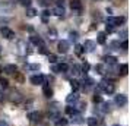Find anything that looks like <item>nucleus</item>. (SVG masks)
I'll return each mask as SVG.
<instances>
[{"label":"nucleus","instance_id":"obj_21","mask_svg":"<svg viewBox=\"0 0 130 126\" xmlns=\"http://www.w3.org/2000/svg\"><path fill=\"white\" fill-rule=\"evenodd\" d=\"M72 122H73V123H83V120H82V116H80V114H73V116H72Z\"/></svg>","mask_w":130,"mask_h":126},{"label":"nucleus","instance_id":"obj_14","mask_svg":"<svg viewBox=\"0 0 130 126\" xmlns=\"http://www.w3.org/2000/svg\"><path fill=\"white\" fill-rule=\"evenodd\" d=\"M77 100H79V95H77L76 92H73V94H70V95H67V98H66V101L69 103V104H72V103H76Z\"/></svg>","mask_w":130,"mask_h":126},{"label":"nucleus","instance_id":"obj_23","mask_svg":"<svg viewBox=\"0 0 130 126\" xmlns=\"http://www.w3.org/2000/svg\"><path fill=\"white\" fill-rule=\"evenodd\" d=\"M67 123H69V122H67V119H64V117H60V119L56 120V126H66Z\"/></svg>","mask_w":130,"mask_h":126},{"label":"nucleus","instance_id":"obj_17","mask_svg":"<svg viewBox=\"0 0 130 126\" xmlns=\"http://www.w3.org/2000/svg\"><path fill=\"white\" fill-rule=\"evenodd\" d=\"M127 71H129V66H127V65H126V63H124V65H120V67H118V73H120V75H127Z\"/></svg>","mask_w":130,"mask_h":126},{"label":"nucleus","instance_id":"obj_4","mask_svg":"<svg viewBox=\"0 0 130 126\" xmlns=\"http://www.w3.org/2000/svg\"><path fill=\"white\" fill-rule=\"evenodd\" d=\"M15 51H16V53H18L19 56H24V54H26V43L22 41V40H19V41L16 43Z\"/></svg>","mask_w":130,"mask_h":126},{"label":"nucleus","instance_id":"obj_31","mask_svg":"<svg viewBox=\"0 0 130 126\" xmlns=\"http://www.w3.org/2000/svg\"><path fill=\"white\" fill-rule=\"evenodd\" d=\"M26 15H28V16H35V15H37V10L34 9V7H29V9L26 10Z\"/></svg>","mask_w":130,"mask_h":126},{"label":"nucleus","instance_id":"obj_27","mask_svg":"<svg viewBox=\"0 0 130 126\" xmlns=\"http://www.w3.org/2000/svg\"><path fill=\"white\" fill-rule=\"evenodd\" d=\"M69 37H70V41H77V38H79V34H77L76 31H70Z\"/></svg>","mask_w":130,"mask_h":126},{"label":"nucleus","instance_id":"obj_3","mask_svg":"<svg viewBox=\"0 0 130 126\" xmlns=\"http://www.w3.org/2000/svg\"><path fill=\"white\" fill-rule=\"evenodd\" d=\"M107 24L112 25V26H117V25L124 24V18L123 16H108L107 18Z\"/></svg>","mask_w":130,"mask_h":126},{"label":"nucleus","instance_id":"obj_35","mask_svg":"<svg viewBox=\"0 0 130 126\" xmlns=\"http://www.w3.org/2000/svg\"><path fill=\"white\" fill-rule=\"evenodd\" d=\"M48 60H50V63H56V62H57V56H54V54H48Z\"/></svg>","mask_w":130,"mask_h":126},{"label":"nucleus","instance_id":"obj_20","mask_svg":"<svg viewBox=\"0 0 130 126\" xmlns=\"http://www.w3.org/2000/svg\"><path fill=\"white\" fill-rule=\"evenodd\" d=\"M98 44H105V41H107V37H105V32H100L98 34Z\"/></svg>","mask_w":130,"mask_h":126},{"label":"nucleus","instance_id":"obj_41","mask_svg":"<svg viewBox=\"0 0 130 126\" xmlns=\"http://www.w3.org/2000/svg\"><path fill=\"white\" fill-rule=\"evenodd\" d=\"M40 53H42V54H45L47 53V47L42 44V46H40Z\"/></svg>","mask_w":130,"mask_h":126},{"label":"nucleus","instance_id":"obj_11","mask_svg":"<svg viewBox=\"0 0 130 126\" xmlns=\"http://www.w3.org/2000/svg\"><path fill=\"white\" fill-rule=\"evenodd\" d=\"M54 72H59V73H66L67 71H69V65H66V63H60V65H57V66L53 67Z\"/></svg>","mask_w":130,"mask_h":126},{"label":"nucleus","instance_id":"obj_12","mask_svg":"<svg viewBox=\"0 0 130 126\" xmlns=\"http://www.w3.org/2000/svg\"><path fill=\"white\" fill-rule=\"evenodd\" d=\"M3 71H5L6 73H9V75H15V73L18 72V67L15 66V65H6Z\"/></svg>","mask_w":130,"mask_h":126},{"label":"nucleus","instance_id":"obj_13","mask_svg":"<svg viewBox=\"0 0 130 126\" xmlns=\"http://www.w3.org/2000/svg\"><path fill=\"white\" fill-rule=\"evenodd\" d=\"M42 94H44V95L47 97V98H50V97L53 95V90H51V87L45 84L44 87H42Z\"/></svg>","mask_w":130,"mask_h":126},{"label":"nucleus","instance_id":"obj_26","mask_svg":"<svg viewBox=\"0 0 130 126\" xmlns=\"http://www.w3.org/2000/svg\"><path fill=\"white\" fill-rule=\"evenodd\" d=\"M94 69H95V72H96V73H100V75H102V73H104V66H102L101 63H98V65H95V66H94Z\"/></svg>","mask_w":130,"mask_h":126},{"label":"nucleus","instance_id":"obj_2","mask_svg":"<svg viewBox=\"0 0 130 126\" xmlns=\"http://www.w3.org/2000/svg\"><path fill=\"white\" fill-rule=\"evenodd\" d=\"M13 10V5L10 2H0V15H6Z\"/></svg>","mask_w":130,"mask_h":126},{"label":"nucleus","instance_id":"obj_33","mask_svg":"<svg viewBox=\"0 0 130 126\" xmlns=\"http://www.w3.org/2000/svg\"><path fill=\"white\" fill-rule=\"evenodd\" d=\"M0 85H2L3 88H6L7 85H9V82H7V79H6V78H2V76H0Z\"/></svg>","mask_w":130,"mask_h":126},{"label":"nucleus","instance_id":"obj_22","mask_svg":"<svg viewBox=\"0 0 130 126\" xmlns=\"http://www.w3.org/2000/svg\"><path fill=\"white\" fill-rule=\"evenodd\" d=\"M10 100H12L13 103H19L21 100H22V97H21V94H19V92H13L12 97H10Z\"/></svg>","mask_w":130,"mask_h":126},{"label":"nucleus","instance_id":"obj_9","mask_svg":"<svg viewBox=\"0 0 130 126\" xmlns=\"http://www.w3.org/2000/svg\"><path fill=\"white\" fill-rule=\"evenodd\" d=\"M116 104L117 106H120V107H123V106H126L127 104V97L124 95V94H118V95H116Z\"/></svg>","mask_w":130,"mask_h":126},{"label":"nucleus","instance_id":"obj_48","mask_svg":"<svg viewBox=\"0 0 130 126\" xmlns=\"http://www.w3.org/2000/svg\"><path fill=\"white\" fill-rule=\"evenodd\" d=\"M3 100H5V94H3V91L0 90V103L3 101Z\"/></svg>","mask_w":130,"mask_h":126},{"label":"nucleus","instance_id":"obj_1","mask_svg":"<svg viewBox=\"0 0 130 126\" xmlns=\"http://www.w3.org/2000/svg\"><path fill=\"white\" fill-rule=\"evenodd\" d=\"M98 87H100V90H102L105 94H112L114 90H116V87H114L112 82H105V81H101Z\"/></svg>","mask_w":130,"mask_h":126},{"label":"nucleus","instance_id":"obj_36","mask_svg":"<svg viewBox=\"0 0 130 126\" xmlns=\"http://www.w3.org/2000/svg\"><path fill=\"white\" fill-rule=\"evenodd\" d=\"M111 48L112 50H118V48H120V43L118 41H112L111 43Z\"/></svg>","mask_w":130,"mask_h":126},{"label":"nucleus","instance_id":"obj_16","mask_svg":"<svg viewBox=\"0 0 130 126\" xmlns=\"http://www.w3.org/2000/svg\"><path fill=\"white\" fill-rule=\"evenodd\" d=\"M53 15H56V16H63V15H64V7L56 6L53 9Z\"/></svg>","mask_w":130,"mask_h":126},{"label":"nucleus","instance_id":"obj_30","mask_svg":"<svg viewBox=\"0 0 130 126\" xmlns=\"http://www.w3.org/2000/svg\"><path fill=\"white\" fill-rule=\"evenodd\" d=\"M28 69H29V71H40V65H38V63H32V65H28Z\"/></svg>","mask_w":130,"mask_h":126},{"label":"nucleus","instance_id":"obj_46","mask_svg":"<svg viewBox=\"0 0 130 126\" xmlns=\"http://www.w3.org/2000/svg\"><path fill=\"white\" fill-rule=\"evenodd\" d=\"M121 47H123V50H127V47H129V43H127V41H123Z\"/></svg>","mask_w":130,"mask_h":126},{"label":"nucleus","instance_id":"obj_32","mask_svg":"<svg viewBox=\"0 0 130 126\" xmlns=\"http://www.w3.org/2000/svg\"><path fill=\"white\" fill-rule=\"evenodd\" d=\"M92 84H94V81H92V79H85V81H83V87H85V88H89Z\"/></svg>","mask_w":130,"mask_h":126},{"label":"nucleus","instance_id":"obj_42","mask_svg":"<svg viewBox=\"0 0 130 126\" xmlns=\"http://www.w3.org/2000/svg\"><path fill=\"white\" fill-rule=\"evenodd\" d=\"M21 2V5H24V6H29L31 5V0H19Z\"/></svg>","mask_w":130,"mask_h":126},{"label":"nucleus","instance_id":"obj_24","mask_svg":"<svg viewBox=\"0 0 130 126\" xmlns=\"http://www.w3.org/2000/svg\"><path fill=\"white\" fill-rule=\"evenodd\" d=\"M98 123H100V120L96 119V117H89L88 119V125L89 126H98Z\"/></svg>","mask_w":130,"mask_h":126},{"label":"nucleus","instance_id":"obj_44","mask_svg":"<svg viewBox=\"0 0 130 126\" xmlns=\"http://www.w3.org/2000/svg\"><path fill=\"white\" fill-rule=\"evenodd\" d=\"M102 101V98L100 95H94V103H101Z\"/></svg>","mask_w":130,"mask_h":126},{"label":"nucleus","instance_id":"obj_39","mask_svg":"<svg viewBox=\"0 0 130 126\" xmlns=\"http://www.w3.org/2000/svg\"><path fill=\"white\" fill-rule=\"evenodd\" d=\"M102 110L104 111H110V103H104L102 104Z\"/></svg>","mask_w":130,"mask_h":126},{"label":"nucleus","instance_id":"obj_28","mask_svg":"<svg viewBox=\"0 0 130 126\" xmlns=\"http://www.w3.org/2000/svg\"><path fill=\"white\" fill-rule=\"evenodd\" d=\"M75 53H76L77 56H80V54L83 53V47L80 44H76V46H75Z\"/></svg>","mask_w":130,"mask_h":126},{"label":"nucleus","instance_id":"obj_8","mask_svg":"<svg viewBox=\"0 0 130 126\" xmlns=\"http://www.w3.org/2000/svg\"><path fill=\"white\" fill-rule=\"evenodd\" d=\"M82 47H83V51H88V53H92V51L95 50V47H96V44H95V41L86 40V41H85V44H83Z\"/></svg>","mask_w":130,"mask_h":126},{"label":"nucleus","instance_id":"obj_40","mask_svg":"<svg viewBox=\"0 0 130 126\" xmlns=\"http://www.w3.org/2000/svg\"><path fill=\"white\" fill-rule=\"evenodd\" d=\"M80 69H82V72H85V73H86V72L89 71V63H85V65H83V66L80 67Z\"/></svg>","mask_w":130,"mask_h":126},{"label":"nucleus","instance_id":"obj_29","mask_svg":"<svg viewBox=\"0 0 130 126\" xmlns=\"http://www.w3.org/2000/svg\"><path fill=\"white\" fill-rule=\"evenodd\" d=\"M105 60H107V63H110V65H116V63H117V59H116L114 56H108Z\"/></svg>","mask_w":130,"mask_h":126},{"label":"nucleus","instance_id":"obj_47","mask_svg":"<svg viewBox=\"0 0 130 126\" xmlns=\"http://www.w3.org/2000/svg\"><path fill=\"white\" fill-rule=\"evenodd\" d=\"M0 126H9V125H7V122H6V120L0 119Z\"/></svg>","mask_w":130,"mask_h":126},{"label":"nucleus","instance_id":"obj_49","mask_svg":"<svg viewBox=\"0 0 130 126\" xmlns=\"http://www.w3.org/2000/svg\"><path fill=\"white\" fill-rule=\"evenodd\" d=\"M0 72H3V67H2V66H0Z\"/></svg>","mask_w":130,"mask_h":126},{"label":"nucleus","instance_id":"obj_50","mask_svg":"<svg viewBox=\"0 0 130 126\" xmlns=\"http://www.w3.org/2000/svg\"><path fill=\"white\" fill-rule=\"evenodd\" d=\"M112 126H120V125H112Z\"/></svg>","mask_w":130,"mask_h":126},{"label":"nucleus","instance_id":"obj_37","mask_svg":"<svg viewBox=\"0 0 130 126\" xmlns=\"http://www.w3.org/2000/svg\"><path fill=\"white\" fill-rule=\"evenodd\" d=\"M48 35H50V37H48L50 40H54V38H56V31H54V30H50V31H48Z\"/></svg>","mask_w":130,"mask_h":126},{"label":"nucleus","instance_id":"obj_18","mask_svg":"<svg viewBox=\"0 0 130 126\" xmlns=\"http://www.w3.org/2000/svg\"><path fill=\"white\" fill-rule=\"evenodd\" d=\"M70 85H72V90H73V92H76V91L79 90V87H80L79 81H76V79H72V81H70Z\"/></svg>","mask_w":130,"mask_h":126},{"label":"nucleus","instance_id":"obj_34","mask_svg":"<svg viewBox=\"0 0 130 126\" xmlns=\"http://www.w3.org/2000/svg\"><path fill=\"white\" fill-rule=\"evenodd\" d=\"M66 111H67V113H69V114H72V116H73V114H76V113H77V110H76V108H75V107H73V108H72V107H67V108H66Z\"/></svg>","mask_w":130,"mask_h":126},{"label":"nucleus","instance_id":"obj_10","mask_svg":"<svg viewBox=\"0 0 130 126\" xmlns=\"http://www.w3.org/2000/svg\"><path fill=\"white\" fill-rule=\"evenodd\" d=\"M31 84L32 85H41L44 84V81H45V78L42 76V75H34V76H31Z\"/></svg>","mask_w":130,"mask_h":126},{"label":"nucleus","instance_id":"obj_15","mask_svg":"<svg viewBox=\"0 0 130 126\" xmlns=\"http://www.w3.org/2000/svg\"><path fill=\"white\" fill-rule=\"evenodd\" d=\"M28 119L31 122H37V120H40V113L38 111H31V113H28Z\"/></svg>","mask_w":130,"mask_h":126},{"label":"nucleus","instance_id":"obj_51","mask_svg":"<svg viewBox=\"0 0 130 126\" xmlns=\"http://www.w3.org/2000/svg\"><path fill=\"white\" fill-rule=\"evenodd\" d=\"M0 53H2V47H0Z\"/></svg>","mask_w":130,"mask_h":126},{"label":"nucleus","instance_id":"obj_45","mask_svg":"<svg viewBox=\"0 0 130 126\" xmlns=\"http://www.w3.org/2000/svg\"><path fill=\"white\" fill-rule=\"evenodd\" d=\"M64 2H66V0H57V6L64 7Z\"/></svg>","mask_w":130,"mask_h":126},{"label":"nucleus","instance_id":"obj_5","mask_svg":"<svg viewBox=\"0 0 130 126\" xmlns=\"http://www.w3.org/2000/svg\"><path fill=\"white\" fill-rule=\"evenodd\" d=\"M0 34L3 38H6V40H13L15 38V32H13L10 28H7V26H3L2 30H0Z\"/></svg>","mask_w":130,"mask_h":126},{"label":"nucleus","instance_id":"obj_7","mask_svg":"<svg viewBox=\"0 0 130 126\" xmlns=\"http://www.w3.org/2000/svg\"><path fill=\"white\" fill-rule=\"evenodd\" d=\"M70 9L73 12H76V15L82 12V3L80 0H70Z\"/></svg>","mask_w":130,"mask_h":126},{"label":"nucleus","instance_id":"obj_6","mask_svg":"<svg viewBox=\"0 0 130 126\" xmlns=\"http://www.w3.org/2000/svg\"><path fill=\"white\" fill-rule=\"evenodd\" d=\"M57 48H59L60 53H67L69 48H70V43L67 41V40H61V41H59V44H57Z\"/></svg>","mask_w":130,"mask_h":126},{"label":"nucleus","instance_id":"obj_43","mask_svg":"<svg viewBox=\"0 0 130 126\" xmlns=\"http://www.w3.org/2000/svg\"><path fill=\"white\" fill-rule=\"evenodd\" d=\"M105 31H107V32H112V31H114V26H112V25H108V24H107Z\"/></svg>","mask_w":130,"mask_h":126},{"label":"nucleus","instance_id":"obj_19","mask_svg":"<svg viewBox=\"0 0 130 126\" xmlns=\"http://www.w3.org/2000/svg\"><path fill=\"white\" fill-rule=\"evenodd\" d=\"M31 43L35 44V46H42V40L40 38V37H35V35L31 37Z\"/></svg>","mask_w":130,"mask_h":126},{"label":"nucleus","instance_id":"obj_25","mask_svg":"<svg viewBox=\"0 0 130 126\" xmlns=\"http://www.w3.org/2000/svg\"><path fill=\"white\" fill-rule=\"evenodd\" d=\"M72 73H75V75H79V73H82V69L79 65H73L72 66Z\"/></svg>","mask_w":130,"mask_h":126},{"label":"nucleus","instance_id":"obj_38","mask_svg":"<svg viewBox=\"0 0 130 126\" xmlns=\"http://www.w3.org/2000/svg\"><path fill=\"white\" fill-rule=\"evenodd\" d=\"M50 2H51V0H38V3H40L41 6H48Z\"/></svg>","mask_w":130,"mask_h":126}]
</instances>
